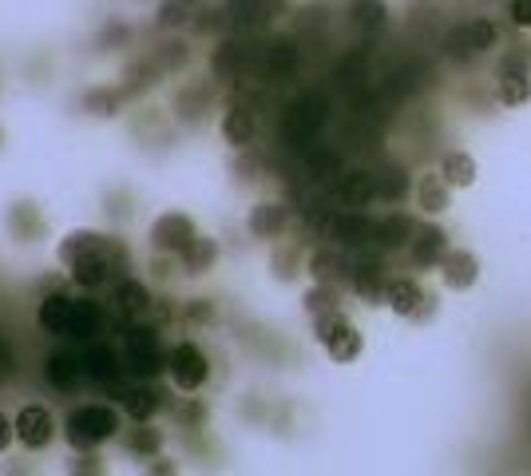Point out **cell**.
Segmentation results:
<instances>
[{
  "label": "cell",
  "instance_id": "6da1fadb",
  "mask_svg": "<svg viewBox=\"0 0 531 476\" xmlns=\"http://www.w3.org/2000/svg\"><path fill=\"white\" fill-rule=\"evenodd\" d=\"M56 258L68 270V278L80 290H88V294L104 290V286H115L131 270V250L115 235L92 231V227L68 231V235L60 238V246H56Z\"/></svg>",
  "mask_w": 531,
  "mask_h": 476
},
{
  "label": "cell",
  "instance_id": "7a4b0ae2",
  "mask_svg": "<svg viewBox=\"0 0 531 476\" xmlns=\"http://www.w3.org/2000/svg\"><path fill=\"white\" fill-rule=\"evenodd\" d=\"M123 429V409L107 405V401H84V405H72L68 417H64V441L84 453V449H100L107 441H115Z\"/></svg>",
  "mask_w": 531,
  "mask_h": 476
},
{
  "label": "cell",
  "instance_id": "3957f363",
  "mask_svg": "<svg viewBox=\"0 0 531 476\" xmlns=\"http://www.w3.org/2000/svg\"><path fill=\"white\" fill-rule=\"evenodd\" d=\"M123 361H127V373L135 381H151L159 373H167V350H163V338H159V326H151L147 318L143 322H127V334H123Z\"/></svg>",
  "mask_w": 531,
  "mask_h": 476
},
{
  "label": "cell",
  "instance_id": "277c9868",
  "mask_svg": "<svg viewBox=\"0 0 531 476\" xmlns=\"http://www.w3.org/2000/svg\"><path fill=\"white\" fill-rule=\"evenodd\" d=\"M167 377L179 393H199L211 381V357L199 342H175L167 350Z\"/></svg>",
  "mask_w": 531,
  "mask_h": 476
},
{
  "label": "cell",
  "instance_id": "5b68a950",
  "mask_svg": "<svg viewBox=\"0 0 531 476\" xmlns=\"http://www.w3.org/2000/svg\"><path fill=\"white\" fill-rule=\"evenodd\" d=\"M314 334H318L321 350L333 357V361H357L361 357V334H357V326L341 314V310H333V314H321V318H314Z\"/></svg>",
  "mask_w": 531,
  "mask_h": 476
},
{
  "label": "cell",
  "instance_id": "8992f818",
  "mask_svg": "<svg viewBox=\"0 0 531 476\" xmlns=\"http://www.w3.org/2000/svg\"><path fill=\"white\" fill-rule=\"evenodd\" d=\"M84 377L92 381V385H100V389H115V397L127 389L123 385V373H127V361H123V350H115V346H107V342H84Z\"/></svg>",
  "mask_w": 531,
  "mask_h": 476
},
{
  "label": "cell",
  "instance_id": "52a82bcc",
  "mask_svg": "<svg viewBox=\"0 0 531 476\" xmlns=\"http://www.w3.org/2000/svg\"><path fill=\"white\" fill-rule=\"evenodd\" d=\"M111 310L115 318L127 326V322H143L155 314V294L147 282H139L135 274H123L115 286H111Z\"/></svg>",
  "mask_w": 531,
  "mask_h": 476
},
{
  "label": "cell",
  "instance_id": "ba28073f",
  "mask_svg": "<svg viewBox=\"0 0 531 476\" xmlns=\"http://www.w3.org/2000/svg\"><path fill=\"white\" fill-rule=\"evenodd\" d=\"M195 235H199V227H195L191 215H183V211H167V215H159V219L151 223L147 242H151L155 254H171V258H179L183 246H187Z\"/></svg>",
  "mask_w": 531,
  "mask_h": 476
},
{
  "label": "cell",
  "instance_id": "9c48e42d",
  "mask_svg": "<svg viewBox=\"0 0 531 476\" xmlns=\"http://www.w3.org/2000/svg\"><path fill=\"white\" fill-rule=\"evenodd\" d=\"M528 56H504L500 60V72H496V100L504 108H520L531 100V80H528Z\"/></svg>",
  "mask_w": 531,
  "mask_h": 476
},
{
  "label": "cell",
  "instance_id": "30bf717a",
  "mask_svg": "<svg viewBox=\"0 0 531 476\" xmlns=\"http://www.w3.org/2000/svg\"><path fill=\"white\" fill-rule=\"evenodd\" d=\"M16 441L28 449V453H44L52 441H56V417L44 409V405H24L16 413Z\"/></svg>",
  "mask_w": 531,
  "mask_h": 476
},
{
  "label": "cell",
  "instance_id": "8fae6325",
  "mask_svg": "<svg viewBox=\"0 0 531 476\" xmlns=\"http://www.w3.org/2000/svg\"><path fill=\"white\" fill-rule=\"evenodd\" d=\"M321 123H325V104L318 96H306V100L290 104V112L282 119V135H286V143H314Z\"/></svg>",
  "mask_w": 531,
  "mask_h": 476
},
{
  "label": "cell",
  "instance_id": "7c38bea8",
  "mask_svg": "<svg viewBox=\"0 0 531 476\" xmlns=\"http://www.w3.org/2000/svg\"><path fill=\"white\" fill-rule=\"evenodd\" d=\"M104 334V306L88 294H72V314H68V342L84 346V342H96Z\"/></svg>",
  "mask_w": 531,
  "mask_h": 476
},
{
  "label": "cell",
  "instance_id": "4fadbf2b",
  "mask_svg": "<svg viewBox=\"0 0 531 476\" xmlns=\"http://www.w3.org/2000/svg\"><path fill=\"white\" fill-rule=\"evenodd\" d=\"M321 235L333 238L337 246H365V242H373V235H377V223H369L361 211H349V215L325 219Z\"/></svg>",
  "mask_w": 531,
  "mask_h": 476
},
{
  "label": "cell",
  "instance_id": "5bb4252c",
  "mask_svg": "<svg viewBox=\"0 0 531 476\" xmlns=\"http://www.w3.org/2000/svg\"><path fill=\"white\" fill-rule=\"evenodd\" d=\"M163 405H167V401H163V393H159L151 381H131V385L119 393V409H123V417H131V421H151Z\"/></svg>",
  "mask_w": 531,
  "mask_h": 476
},
{
  "label": "cell",
  "instance_id": "9a60e30c",
  "mask_svg": "<svg viewBox=\"0 0 531 476\" xmlns=\"http://www.w3.org/2000/svg\"><path fill=\"white\" fill-rule=\"evenodd\" d=\"M286 227H290V211H286V203H274V199H262L258 207H250V219H246V231L254 238H266V242H274V238L286 235Z\"/></svg>",
  "mask_w": 531,
  "mask_h": 476
},
{
  "label": "cell",
  "instance_id": "2e32d148",
  "mask_svg": "<svg viewBox=\"0 0 531 476\" xmlns=\"http://www.w3.org/2000/svg\"><path fill=\"white\" fill-rule=\"evenodd\" d=\"M44 377H48L52 389L72 393L76 385L88 381V377H84V357L76 354V350H56V354L44 361Z\"/></svg>",
  "mask_w": 531,
  "mask_h": 476
},
{
  "label": "cell",
  "instance_id": "e0dca14e",
  "mask_svg": "<svg viewBox=\"0 0 531 476\" xmlns=\"http://www.w3.org/2000/svg\"><path fill=\"white\" fill-rule=\"evenodd\" d=\"M68 314H72V294H68V290L44 294L40 306H36V326H40V334L64 338V334H68Z\"/></svg>",
  "mask_w": 531,
  "mask_h": 476
},
{
  "label": "cell",
  "instance_id": "ac0fdd59",
  "mask_svg": "<svg viewBox=\"0 0 531 476\" xmlns=\"http://www.w3.org/2000/svg\"><path fill=\"white\" fill-rule=\"evenodd\" d=\"M385 302H389V310L401 314V318H425L428 314L425 290H421L413 278H393V282H385Z\"/></svg>",
  "mask_w": 531,
  "mask_h": 476
},
{
  "label": "cell",
  "instance_id": "d6986e66",
  "mask_svg": "<svg viewBox=\"0 0 531 476\" xmlns=\"http://www.w3.org/2000/svg\"><path fill=\"white\" fill-rule=\"evenodd\" d=\"M337 199H341L345 207H353V211L369 207V203L377 199V175H373V171H365V167L345 171V175L337 179Z\"/></svg>",
  "mask_w": 531,
  "mask_h": 476
},
{
  "label": "cell",
  "instance_id": "ffe728a7",
  "mask_svg": "<svg viewBox=\"0 0 531 476\" xmlns=\"http://www.w3.org/2000/svg\"><path fill=\"white\" fill-rule=\"evenodd\" d=\"M175 266H179L187 278L211 274L214 266H218V242H214L211 235H195L187 246H183V254L175 258Z\"/></svg>",
  "mask_w": 531,
  "mask_h": 476
},
{
  "label": "cell",
  "instance_id": "44dd1931",
  "mask_svg": "<svg viewBox=\"0 0 531 476\" xmlns=\"http://www.w3.org/2000/svg\"><path fill=\"white\" fill-rule=\"evenodd\" d=\"M222 139H226L234 151H246V147L258 139V116H254L246 104H230L226 116H222Z\"/></svg>",
  "mask_w": 531,
  "mask_h": 476
},
{
  "label": "cell",
  "instance_id": "7402d4cb",
  "mask_svg": "<svg viewBox=\"0 0 531 476\" xmlns=\"http://www.w3.org/2000/svg\"><path fill=\"white\" fill-rule=\"evenodd\" d=\"M207 12V0H159L155 8V28L159 32H179L187 24H195Z\"/></svg>",
  "mask_w": 531,
  "mask_h": 476
},
{
  "label": "cell",
  "instance_id": "603a6c76",
  "mask_svg": "<svg viewBox=\"0 0 531 476\" xmlns=\"http://www.w3.org/2000/svg\"><path fill=\"white\" fill-rule=\"evenodd\" d=\"M8 231L20 242H36L48 231V219H44V211L36 203H12L8 207Z\"/></svg>",
  "mask_w": 531,
  "mask_h": 476
},
{
  "label": "cell",
  "instance_id": "cb8c5ba5",
  "mask_svg": "<svg viewBox=\"0 0 531 476\" xmlns=\"http://www.w3.org/2000/svg\"><path fill=\"white\" fill-rule=\"evenodd\" d=\"M349 282L353 290L365 298V302H385V266L377 258H365L349 270Z\"/></svg>",
  "mask_w": 531,
  "mask_h": 476
},
{
  "label": "cell",
  "instance_id": "d4e9b609",
  "mask_svg": "<svg viewBox=\"0 0 531 476\" xmlns=\"http://www.w3.org/2000/svg\"><path fill=\"white\" fill-rule=\"evenodd\" d=\"M242 72H246V48L238 40H222L211 52V76L230 84V80H242Z\"/></svg>",
  "mask_w": 531,
  "mask_h": 476
},
{
  "label": "cell",
  "instance_id": "484cf974",
  "mask_svg": "<svg viewBox=\"0 0 531 476\" xmlns=\"http://www.w3.org/2000/svg\"><path fill=\"white\" fill-rule=\"evenodd\" d=\"M306 270L314 274V282H329V286H341L345 278H349V262L337 254V246H321L310 254V262H306Z\"/></svg>",
  "mask_w": 531,
  "mask_h": 476
},
{
  "label": "cell",
  "instance_id": "4316f807",
  "mask_svg": "<svg viewBox=\"0 0 531 476\" xmlns=\"http://www.w3.org/2000/svg\"><path fill=\"white\" fill-rule=\"evenodd\" d=\"M409 250H413V262L417 266H436V262H444V254H448V235L440 231V227H421L413 242H409Z\"/></svg>",
  "mask_w": 531,
  "mask_h": 476
},
{
  "label": "cell",
  "instance_id": "83f0119b",
  "mask_svg": "<svg viewBox=\"0 0 531 476\" xmlns=\"http://www.w3.org/2000/svg\"><path fill=\"white\" fill-rule=\"evenodd\" d=\"M444 282L452 286V290H468L476 278H480V262H476V254H468V250H452V254H444Z\"/></svg>",
  "mask_w": 531,
  "mask_h": 476
},
{
  "label": "cell",
  "instance_id": "f1b7e54d",
  "mask_svg": "<svg viewBox=\"0 0 531 476\" xmlns=\"http://www.w3.org/2000/svg\"><path fill=\"white\" fill-rule=\"evenodd\" d=\"M226 20L238 28H258L274 20V0H226Z\"/></svg>",
  "mask_w": 531,
  "mask_h": 476
},
{
  "label": "cell",
  "instance_id": "f546056e",
  "mask_svg": "<svg viewBox=\"0 0 531 476\" xmlns=\"http://www.w3.org/2000/svg\"><path fill=\"white\" fill-rule=\"evenodd\" d=\"M127 453H135L139 461H155L163 453V429H155L151 421H135V429L127 433Z\"/></svg>",
  "mask_w": 531,
  "mask_h": 476
},
{
  "label": "cell",
  "instance_id": "4dcf8cb0",
  "mask_svg": "<svg viewBox=\"0 0 531 476\" xmlns=\"http://www.w3.org/2000/svg\"><path fill=\"white\" fill-rule=\"evenodd\" d=\"M417 235V227H413V219L409 215H389V219H381L377 223V235L373 242H381L385 250H401V246H409Z\"/></svg>",
  "mask_w": 531,
  "mask_h": 476
},
{
  "label": "cell",
  "instance_id": "1f68e13d",
  "mask_svg": "<svg viewBox=\"0 0 531 476\" xmlns=\"http://www.w3.org/2000/svg\"><path fill=\"white\" fill-rule=\"evenodd\" d=\"M266 72H270L274 80L294 76V72H298V48H294L290 40H274V44L266 48Z\"/></svg>",
  "mask_w": 531,
  "mask_h": 476
},
{
  "label": "cell",
  "instance_id": "d6a6232c",
  "mask_svg": "<svg viewBox=\"0 0 531 476\" xmlns=\"http://www.w3.org/2000/svg\"><path fill=\"white\" fill-rule=\"evenodd\" d=\"M440 175H444L448 187H472L476 183V159L464 155V151H452V155H444Z\"/></svg>",
  "mask_w": 531,
  "mask_h": 476
},
{
  "label": "cell",
  "instance_id": "836d02e7",
  "mask_svg": "<svg viewBox=\"0 0 531 476\" xmlns=\"http://www.w3.org/2000/svg\"><path fill=\"white\" fill-rule=\"evenodd\" d=\"M385 16H389L385 0H349V20H353L361 32H377V28L385 24Z\"/></svg>",
  "mask_w": 531,
  "mask_h": 476
},
{
  "label": "cell",
  "instance_id": "e575fe53",
  "mask_svg": "<svg viewBox=\"0 0 531 476\" xmlns=\"http://www.w3.org/2000/svg\"><path fill=\"white\" fill-rule=\"evenodd\" d=\"M417 203H421V211H428V215H436V211L448 207V183H444V175H425L417 183Z\"/></svg>",
  "mask_w": 531,
  "mask_h": 476
},
{
  "label": "cell",
  "instance_id": "d590c367",
  "mask_svg": "<svg viewBox=\"0 0 531 476\" xmlns=\"http://www.w3.org/2000/svg\"><path fill=\"white\" fill-rule=\"evenodd\" d=\"M207 100H211V88L195 80V84H187V88L175 92V112H179L183 119H195L203 108H207Z\"/></svg>",
  "mask_w": 531,
  "mask_h": 476
},
{
  "label": "cell",
  "instance_id": "8d00e7d4",
  "mask_svg": "<svg viewBox=\"0 0 531 476\" xmlns=\"http://www.w3.org/2000/svg\"><path fill=\"white\" fill-rule=\"evenodd\" d=\"M405 195H409V175L401 167H389L377 175V199L381 203H401Z\"/></svg>",
  "mask_w": 531,
  "mask_h": 476
},
{
  "label": "cell",
  "instance_id": "74e56055",
  "mask_svg": "<svg viewBox=\"0 0 531 476\" xmlns=\"http://www.w3.org/2000/svg\"><path fill=\"white\" fill-rule=\"evenodd\" d=\"M464 32H468V48L472 52H492L496 44H500V32H496V24L492 20H472V24H464Z\"/></svg>",
  "mask_w": 531,
  "mask_h": 476
},
{
  "label": "cell",
  "instance_id": "f35d334b",
  "mask_svg": "<svg viewBox=\"0 0 531 476\" xmlns=\"http://www.w3.org/2000/svg\"><path fill=\"white\" fill-rule=\"evenodd\" d=\"M119 104H123V92H107V88H92L84 96V112L92 116H119Z\"/></svg>",
  "mask_w": 531,
  "mask_h": 476
},
{
  "label": "cell",
  "instance_id": "ab89813d",
  "mask_svg": "<svg viewBox=\"0 0 531 476\" xmlns=\"http://www.w3.org/2000/svg\"><path fill=\"white\" fill-rule=\"evenodd\" d=\"M306 310L321 318V314H333L337 310V286H329V282H318L314 290H306Z\"/></svg>",
  "mask_w": 531,
  "mask_h": 476
},
{
  "label": "cell",
  "instance_id": "60d3db41",
  "mask_svg": "<svg viewBox=\"0 0 531 476\" xmlns=\"http://www.w3.org/2000/svg\"><path fill=\"white\" fill-rule=\"evenodd\" d=\"M175 421H179V429H203L207 425V405L199 397H191L175 409Z\"/></svg>",
  "mask_w": 531,
  "mask_h": 476
},
{
  "label": "cell",
  "instance_id": "b9f144b4",
  "mask_svg": "<svg viewBox=\"0 0 531 476\" xmlns=\"http://www.w3.org/2000/svg\"><path fill=\"white\" fill-rule=\"evenodd\" d=\"M298 262H302V250H298V246H282V250H274V274H278L282 282L298 274Z\"/></svg>",
  "mask_w": 531,
  "mask_h": 476
},
{
  "label": "cell",
  "instance_id": "7bdbcfd3",
  "mask_svg": "<svg viewBox=\"0 0 531 476\" xmlns=\"http://www.w3.org/2000/svg\"><path fill=\"white\" fill-rule=\"evenodd\" d=\"M183 318H187L191 326H211L214 322V302L211 298H191V302H187V310H183Z\"/></svg>",
  "mask_w": 531,
  "mask_h": 476
},
{
  "label": "cell",
  "instance_id": "ee69618b",
  "mask_svg": "<svg viewBox=\"0 0 531 476\" xmlns=\"http://www.w3.org/2000/svg\"><path fill=\"white\" fill-rule=\"evenodd\" d=\"M310 171H314L318 179H333V175L341 171V155H337V151H314Z\"/></svg>",
  "mask_w": 531,
  "mask_h": 476
},
{
  "label": "cell",
  "instance_id": "f6af8a7d",
  "mask_svg": "<svg viewBox=\"0 0 531 476\" xmlns=\"http://www.w3.org/2000/svg\"><path fill=\"white\" fill-rule=\"evenodd\" d=\"M107 465H100V457H96V449H84V457H76L72 465H68V473H104Z\"/></svg>",
  "mask_w": 531,
  "mask_h": 476
},
{
  "label": "cell",
  "instance_id": "bcb514c9",
  "mask_svg": "<svg viewBox=\"0 0 531 476\" xmlns=\"http://www.w3.org/2000/svg\"><path fill=\"white\" fill-rule=\"evenodd\" d=\"M444 48H448V56H472V48H468V32H464V28H456V32L444 40Z\"/></svg>",
  "mask_w": 531,
  "mask_h": 476
},
{
  "label": "cell",
  "instance_id": "7dc6e473",
  "mask_svg": "<svg viewBox=\"0 0 531 476\" xmlns=\"http://www.w3.org/2000/svg\"><path fill=\"white\" fill-rule=\"evenodd\" d=\"M512 20L520 28H531V0H512Z\"/></svg>",
  "mask_w": 531,
  "mask_h": 476
},
{
  "label": "cell",
  "instance_id": "c3c4849f",
  "mask_svg": "<svg viewBox=\"0 0 531 476\" xmlns=\"http://www.w3.org/2000/svg\"><path fill=\"white\" fill-rule=\"evenodd\" d=\"M12 441H16V421H8V417L0 413V453H8Z\"/></svg>",
  "mask_w": 531,
  "mask_h": 476
},
{
  "label": "cell",
  "instance_id": "681fc988",
  "mask_svg": "<svg viewBox=\"0 0 531 476\" xmlns=\"http://www.w3.org/2000/svg\"><path fill=\"white\" fill-rule=\"evenodd\" d=\"M282 4H298V0H282Z\"/></svg>",
  "mask_w": 531,
  "mask_h": 476
},
{
  "label": "cell",
  "instance_id": "f907efd6",
  "mask_svg": "<svg viewBox=\"0 0 531 476\" xmlns=\"http://www.w3.org/2000/svg\"><path fill=\"white\" fill-rule=\"evenodd\" d=\"M0 143H4V131H0Z\"/></svg>",
  "mask_w": 531,
  "mask_h": 476
}]
</instances>
